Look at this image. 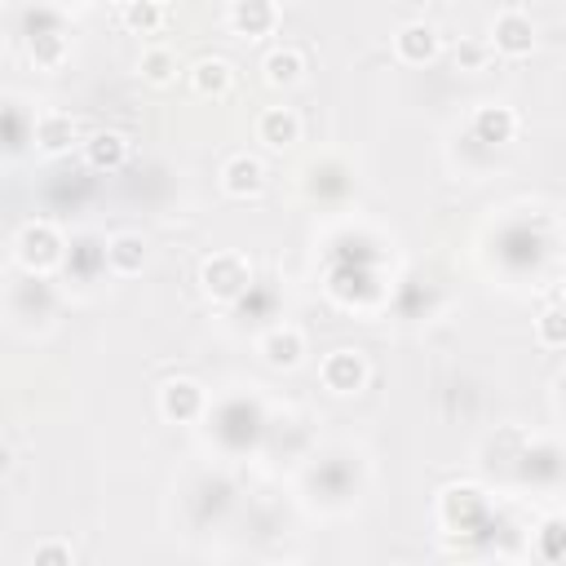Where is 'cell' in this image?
I'll return each mask as SVG.
<instances>
[{
	"instance_id": "obj_19",
	"label": "cell",
	"mask_w": 566,
	"mask_h": 566,
	"mask_svg": "<svg viewBox=\"0 0 566 566\" xmlns=\"http://www.w3.org/2000/svg\"><path fill=\"white\" fill-rule=\"evenodd\" d=\"M137 71H142V80H146V84L164 88V84H172V80H177V53H172L168 44H150V49L142 53V62H137Z\"/></svg>"
},
{
	"instance_id": "obj_2",
	"label": "cell",
	"mask_w": 566,
	"mask_h": 566,
	"mask_svg": "<svg viewBox=\"0 0 566 566\" xmlns=\"http://www.w3.org/2000/svg\"><path fill=\"white\" fill-rule=\"evenodd\" d=\"M62 234L49 226V221H27L18 234H13V261L27 270V274H49L57 261H62Z\"/></svg>"
},
{
	"instance_id": "obj_20",
	"label": "cell",
	"mask_w": 566,
	"mask_h": 566,
	"mask_svg": "<svg viewBox=\"0 0 566 566\" xmlns=\"http://www.w3.org/2000/svg\"><path fill=\"white\" fill-rule=\"evenodd\" d=\"M535 345L544 349H566V301H553L535 314Z\"/></svg>"
},
{
	"instance_id": "obj_21",
	"label": "cell",
	"mask_w": 566,
	"mask_h": 566,
	"mask_svg": "<svg viewBox=\"0 0 566 566\" xmlns=\"http://www.w3.org/2000/svg\"><path fill=\"white\" fill-rule=\"evenodd\" d=\"M75 562V548L66 539H40L31 548V566H71Z\"/></svg>"
},
{
	"instance_id": "obj_14",
	"label": "cell",
	"mask_w": 566,
	"mask_h": 566,
	"mask_svg": "<svg viewBox=\"0 0 566 566\" xmlns=\"http://www.w3.org/2000/svg\"><path fill=\"white\" fill-rule=\"evenodd\" d=\"M261 80L270 88H296L305 80V53L296 44H279L261 57Z\"/></svg>"
},
{
	"instance_id": "obj_4",
	"label": "cell",
	"mask_w": 566,
	"mask_h": 566,
	"mask_svg": "<svg viewBox=\"0 0 566 566\" xmlns=\"http://www.w3.org/2000/svg\"><path fill=\"white\" fill-rule=\"evenodd\" d=\"M155 407H159V416H164L168 424H195V420L208 411V394H203V385L190 380V376H168V380L159 385V394H155Z\"/></svg>"
},
{
	"instance_id": "obj_13",
	"label": "cell",
	"mask_w": 566,
	"mask_h": 566,
	"mask_svg": "<svg viewBox=\"0 0 566 566\" xmlns=\"http://www.w3.org/2000/svg\"><path fill=\"white\" fill-rule=\"evenodd\" d=\"M102 252H106V265H111V274H119V279H133V274H142V270H146V261H150V243H146L142 234H133V230H124V234H111Z\"/></svg>"
},
{
	"instance_id": "obj_24",
	"label": "cell",
	"mask_w": 566,
	"mask_h": 566,
	"mask_svg": "<svg viewBox=\"0 0 566 566\" xmlns=\"http://www.w3.org/2000/svg\"><path fill=\"white\" fill-rule=\"evenodd\" d=\"M562 301H566V287H562Z\"/></svg>"
},
{
	"instance_id": "obj_11",
	"label": "cell",
	"mask_w": 566,
	"mask_h": 566,
	"mask_svg": "<svg viewBox=\"0 0 566 566\" xmlns=\"http://www.w3.org/2000/svg\"><path fill=\"white\" fill-rule=\"evenodd\" d=\"M31 142H35V150H40L44 159H57V155H66V150L80 142V124H75L66 111H44V115L31 124Z\"/></svg>"
},
{
	"instance_id": "obj_17",
	"label": "cell",
	"mask_w": 566,
	"mask_h": 566,
	"mask_svg": "<svg viewBox=\"0 0 566 566\" xmlns=\"http://www.w3.org/2000/svg\"><path fill=\"white\" fill-rule=\"evenodd\" d=\"M168 22V4L164 0H124L119 4V27L128 35H155Z\"/></svg>"
},
{
	"instance_id": "obj_16",
	"label": "cell",
	"mask_w": 566,
	"mask_h": 566,
	"mask_svg": "<svg viewBox=\"0 0 566 566\" xmlns=\"http://www.w3.org/2000/svg\"><path fill=\"white\" fill-rule=\"evenodd\" d=\"M186 80H190V88L199 97H212L217 102V97H226L234 88V66L226 57H195L190 71H186Z\"/></svg>"
},
{
	"instance_id": "obj_6",
	"label": "cell",
	"mask_w": 566,
	"mask_h": 566,
	"mask_svg": "<svg viewBox=\"0 0 566 566\" xmlns=\"http://www.w3.org/2000/svg\"><path fill=\"white\" fill-rule=\"evenodd\" d=\"M256 354L265 358V367L292 371V367H301V363H305V332H301L296 323H274V327L261 336Z\"/></svg>"
},
{
	"instance_id": "obj_1",
	"label": "cell",
	"mask_w": 566,
	"mask_h": 566,
	"mask_svg": "<svg viewBox=\"0 0 566 566\" xmlns=\"http://www.w3.org/2000/svg\"><path fill=\"white\" fill-rule=\"evenodd\" d=\"M199 287L208 301H221V305H234L252 292V265L243 252H212L203 256L199 265Z\"/></svg>"
},
{
	"instance_id": "obj_8",
	"label": "cell",
	"mask_w": 566,
	"mask_h": 566,
	"mask_svg": "<svg viewBox=\"0 0 566 566\" xmlns=\"http://www.w3.org/2000/svg\"><path fill=\"white\" fill-rule=\"evenodd\" d=\"M265 181H270L265 164H261L256 155H248V150H239V155H230V159L221 164V190H226L230 199H256V195L265 190Z\"/></svg>"
},
{
	"instance_id": "obj_10",
	"label": "cell",
	"mask_w": 566,
	"mask_h": 566,
	"mask_svg": "<svg viewBox=\"0 0 566 566\" xmlns=\"http://www.w3.org/2000/svg\"><path fill=\"white\" fill-rule=\"evenodd\" d=\"M438 53H442V35H438L433 22H407V27H398V35H394V57L398 62L429 66Z\"/></svg>"
},
{
	"instance_id": "obj_5",
	"label": "cell",
	"mask_w": 566,
	"mask_h": 566,
	"mask_svg": "<svg viewBox=\"0 0 566 566\" xmlns=\"http://www.w3.org/2000/svg\"><path fill=\"white\" fill-rule=\"evenodd\" d=\"M491 49L500 53V57H531L535 53V22H531V13H522V9H500L495 13V22H491Z\"/></svg>"
},
{
	"instance_id": "obj_12",
	"label": "cell",
	"mask_w": 566,
	"mask_h": 566,
	"mask_svg": "<svg viewBox=\"0 0 566 566\" xmlns=\"http://www.w3.org/2000/svg\"><path fill=\"white\" fill-rule=\"evenodd\" d=\"M128 150H133L128 133H119V128H97L84 137V164L93 172H119L128 164Z\"/></svg>"
},
{
	"instance_id": "obj_22",
	"label": "cell",
	"mask_w": 566,
	"mask_h": 566,
	"mask_svg": "<svg viewBox=\"0 0 566 566\" xmlns=\"http://www.w3.org/2000/svg\"><path fill=\"white\" fill-rule=\"evenodd\" d=\"M460 57H464V62L478 71V66H482V44H464V49H460Z\"/></svg>"
},
{
	"instance_id": "obj_9",
	"label": "cell",
	"mask_w": 566,
	"mask_h": 566,
	"mask_svg": "<svg viewBox=\"0 0 566 566\" xmlns=\"http://www.w3.org/2000/svg\"><path fill=\"white\" fill-rule=\"evenodd\" d=\"M226 22L243 40H265L279 31V4L274 0H230Z\"/></svg>"
},
{
	"instance_id": "obj_15",
	"label": "cell",
	"mask_w": 566,
	"mask_h": 566,
	"mask_svg": "<svg viewBox=\"0 0 566 566\" xmlns=\"http://www.w3.org/2000/svg\"><path fill=\"white\" fill-rule=\"evenodd\" d=\"M473 137L486 142V146H504L517 137V111L504 106V102H486L473 111Z\"/></svg>"
},
{
	"instance_id": "obj_3",
	"label": "cell",
	"mask_w": 566,
	"mask_h": 566,
	"mask_svg": "<svg viewBox=\"0 0 566 566\" xmlns=\"http://www.w3.org/2000/svg\"><path fill=\"white\" fill-rule=\"evenodd\" d=\"M318 380H323L327 394L349 398V394H363V389H367V380H371V363H367L363 349L340 345V349L323 354V363H318Z\"/></svg>"
},
{
	"instance_id": "obj_23",
	"label": "cell",
	"mask_w": 566,
	"mask_h": 566,
	"mask_svg": "<svg viewBox=\"0 0 566 566\" xmlns=\"http://www.w3.org/2000/svg\"><path fill=\"white\" fill-rule=\"evenodd\" d=\"M53 4H80V0H53Z\"/></svg>"
},
{
	"instance_id": "obj_18",
	"label": "cell",
	"mask_w": 566,
	"mask_h": 566,
	"mask_svg": "<svg viewBox=\"0 0 566 566\" xmlns=\"http://www.w3.org/2000/svg\"><path fill=\"white\" fill-rule=\"evenodd\" d=\"M27 57L40 71H57L66 62V35L62 31H31L27 35Z\"/></svg>"
},
{
	"instance_id": "obj_7",
	"label": "cell",
	"mask_w": 566,
	"mask_h": 566,
	"mask_svg": "<svg viewBox=\"0 0 566 566\" xmlns=\"http://www.w3.org/2000/svg\"><path fill=\"white\" fill-rule=\"evenodd\" d=\"M301 133H305V124H301V115H296L292 106H265V111L256 115V142H261L265 150H274V155L292 150V146L301 142Z\"/></svg>"
}]
</instances>
